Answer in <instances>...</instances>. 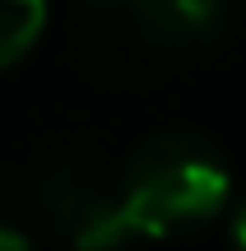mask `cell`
Segmentation results:
<instances>
[{"instance_id": "52a82bcc", "label": "cell", "mask_w": 246, "mask_h": 251, "mask_svg": "<svg viewBox=\"0 0 246 251\" xmlns=\"http://www.w3.org/2000/svg\"><path fill=\"white\" fill-rule=\"evenodd\" d=\"M5 196H9V181H5V177H0V205H5Z\"/></svg>"}, {"instance_id": "5b68a950", "label": "cell", "mask_w": 246, "mask_h": 251, "mask_svg": "<svg viewBox=\"0 0 246 251\" xmlns=\"http://www.w3.org/2000/svg\"><path fill=\"white\" fill-rule=\"evenodd\" d=\"M0 251H28V237L14 228H0Z\"/></svg>"}, {"instance_id": "3957f363", "label": "cell", "mask_w": 246, "mask_h": 251, "mask_svg": "<svg viewBox=\"0 0 246 251\" xmlns=\"http://www.w3.org/2000/svg\"><path fill=\"white\" fill-rule=\"evenodd\" d=\"M135 28L158 47H200L223 28L219 0H130Z\"/></svg>"}, {"instance_id": "6da1fadb", "label": "cell", "mask_w": 246, "mask_h": 251, "mask_svg": "<svg viewBox=\"0 0 246 251\" xmlns=\"http://www.w3.org/2000/svg\"><path fill=\"white\" fill-rule=\"evenodd\" d=\"M228 191L232 177L214 144L200 135H154L126 168L121 205L135 233L167 237L214 219L228 205Z\"/></svg>"}, {"instance_id": "8992f818", "label": "cell", "mask_w": 246, "mask_h": 251, "mask_svg": "<svg viewBox=\"0 0 246 251\" xmlns=\"http://www.w3.org/2000/svg\"><path fill=\"white\" fill-rule=\"evenodd\" d=\"M232 242H237V251H246V200H242L237 219H232Z\"/></svg>"}, {"instance_id": "7a4b0ae2", "label": "cell", "mask_w": 246, "mask_h": 251, "mask_svg": "<svg viewBox=\"0 0 246 251\" xmlns=\"http://www.w3.org/2000/svg\"><path fill=\"white\" fill-rule=\"evenodd\" d=\"M42 209L51 228L70 237L74 251H116L135 228L121 205V196H107L84 172H56L42 186Z\"/></svg>"}, {"instance_id": "277c9868", "label": "cell", "mask_w": 246, "mask_h": 251, "mask_svg": "<svg viewBox=\"0 0 246 251\" xmlns=\"http://www.w3.org/2000/svg\"><path fill=\"white\" fill-rule=\"evenodd\" d=\"M46 24V0H0V70L37 42Z\"/></svg>"}]
</instances>
